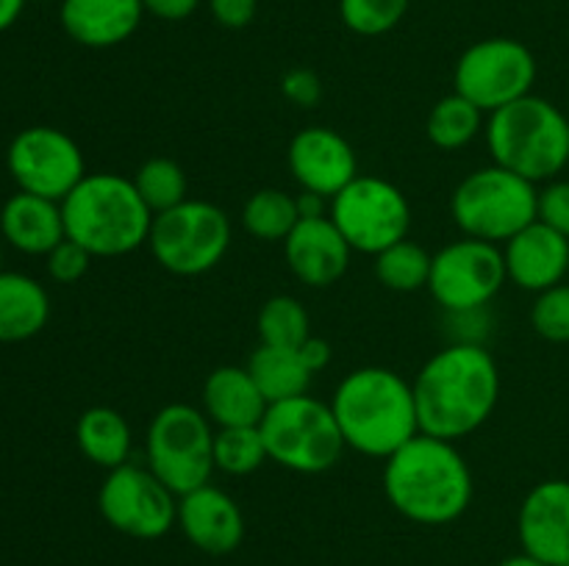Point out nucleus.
<instances>
[{
	"instance_id": "obj_10",
	"label": "nucleus",
	"mask_w": 569,
	"mask_h": 566,
	"mask_svg": "<svg viewBox=\"0 0 569 566\" xmlns=\"http://www.w3.org/2000/svg\"><path fill=\"white\" fill-rule=\"evenodd\" d=\"M537 59L520 39L489 37L470 44L453 70V92L472 100L483 114L531 94Z\"/></svg>"
},
{
	"instance_id": "obj_43",
	"label": "nucleus",
	"mask_w": 569,
	"mask_h": 566,
	"mask_svg": "<svg viewBox=\"0 0 569 566\" xmlns=\"http://www.w3.org/2000/svg\"><path fill=\"white\" fill-rule=\"evenodd\" d=\"M0 261H3V253H0ZM0 272H3V270H0Z\"/></svg>"
},
{
	"instance_id": "obj_12",
	"label": "nucleus",
	"mask_w": 569,
	"mask_h": 566,
	"mask_svg": "<svg viewBox=\"0 0 569 566\" xmlns=\"http://www.w3.org/2000/svg\"><path fill=\"white\" fill-rule=\"evenodd\" d=\"M509 281L503 247L483 239H456L431 259L428 292L448 314L487 309Z\"/></svg>"
},
{
	"instance_id": "obj_28",
	"label": "nucleus",
	"mask_w": 569,
	"mask_h": 566,
	"mask_svg": "<svg viewBox=\"0 0 569 566\" xmlns=\"http://www.w3.org/2000/svg\"><path fill=\"white\" fill-rule=\"evenodd\" d=\"M372 259H376V277L389 292L409 294L428 286L433 255L417 242H411V239H400V242L389 244L387 250H381Z\"/></svg>"
},
{
	"instance_id": "obj_34",
	"label": "nucleus",
	"mask_w": 569,
	"mask_h": 566,
	"mask_svg": "<svg viewBox=\"0 0 569 566\" xmlns=\"http://www.w3.org/2000/svg\"><path fill=\"white\" fill-rule=\"evenodd\" d=\"M92 259L94 255L87 247H81L72 239H64L44 255V266H48V275L56 283H78L89 272Z\"/></svg>"
},
{
	"instance_id": "obj_13",
	"label": "nucleus",
	"mask_w": 569,
	"mask_h": 566,
	"mask_svg": "<svg viewBox=\"0 0 569 566\" xmlns=\"http://www.w3.org/2000/svg\"><path fill=\"white\" fill-rule=\"evenodd\" d=\"M98 511L106 525L122 536L153 542L178 525V497L148 469V464H122L103 477Z\"/></svg>"
},
{
	"instance_id": "obj_8",
	"label": "nucleus",
	"mask_w": 569,
	"mask_h": 566,
	"mask_svg": "<svg viewBox=\"0 0 569 566\" xmlns=\"http://www.w3.org/2000/svg\"><path fill=\"white\" fill-rule=\"evenodd\" d=\"M214 433L203 408L170 403L159 408L144 433V464L176 497L211 483L214 466Z\"/></svg>"
},
{
	"instance_id": "obj_24",
	"label": "nucleus",
	"mask_w": 569,
	"mask_h": 566,
	"mask_svg": "<svg viewBox=\"0 0 569 566\" xmlns=\"http://www.w3.org/2000/svg\"><path fill=\"white\" fill-rule=\"evenodd\" d=\"M76 444L83 458L111 472L131 458L133 433L120 411L109 408V405H92L78 416Z\"/></svg>"
},
{
	"instance_id": "obj_4",
	"label": "nucleus",
	"mask_w": 569,
	"mask_h": 566,
	"mask_svg": "<svg viewBox=\"0 0 569 566\" xmlns=\"http://www.w3.org/2000/svg\"><path fill=\"white\" fill-rule=\"evenodd\" d=\"M67 239L94 259H117L148 244L153 214L131 178L120 172H87L61 200Z\"/></svg>"
},
{
	"instance_id": "obj_18",
	"label": "nucleus",
	"mask_w": 569,
	"mask_h": 566,
	"mask_svg": "<svg viewBox=\"0 0 569 566\" xmlns=\"http://www.w3.org/2000/svg\"><path fill=\"white\" fill-rule=\"evenodd\" d=\"M287 266L300 283L311 289L333 286L348 272L353 247L339 233L331 216H309L283 239Z\"/></svg>"
},
{
	"instance_id": "obj_2",
	"label": "nucleus",
	"mask_w": 569,
	"mask_h": 566,
	"mask_svg": "<svg viewBox=\"0 0 569 566\" xmlns=\"http://www.w3.org/2000/svg\"><path fill=\"white\" fill-rule=\"evenodd\" d=\"M472 492L470 464L448 438L417 433L383 461V494L415 525H450L467 514Z\"/></svg>"
},
{
	"instance_id": "obj_20",
	"label": "nucleus",
	"mask_w": 569,
	"mask_h": 566,
	"mask_svg": "<svg viewBox=\"0 0 569 566\" xmlns=\"http://www.w3.org/2000/svg\"><path fill=\"white\" fill-rule=\"evenodd\" d=\"M142 0H61L59 20L67 37L83 48H114L137 33Z\"/></svg>"
},
{
	"instance_id": "obj_44",
	"label": "nucleus",
	"mask_w": 569,
	"mask_h": 566,
	"mask_svg": "<svg viewBox=\"0 0 569 566\" xmlns=\"http://www.w3.org/2000/svg\"><path fill=\"white\" fill-rule=\"evenodd\" d=\"M565 566H569V564H565Z\"/></svg>"
},
{
	"instance_id": "obj_9",
	"label": "nucleus",
	"mask_w": 569,
	"mask_h": 566,
	"mask_svg": "<svg viewBox=\"0 0 569 566\" xmlns=\"http://www.w3.org/2000/svg\"><path fill=\"white\" fill-rule=\"evenodd\" d=\"M233 228L226 211L209 200H183L153 216L148 247L161 270L181 277L211 272L231 247Z\"/></svg>"
},
{
	"instance_id": "obj_7",
	"label": "nucleus",
	"mask_w": 569,
	"mask_h": 566,
	"mask_svg": "<svg viewBox=\"0 0 569 566\" xmlns=\"http://www.w3.org/2000/svg\"><path fill=\"white\" fill-rule=\"evenodd\" d=\"M539 189L506 166L472 170L450 198V216L470 239L506 244L511 236L537 222Z\"/></svg>"
},
{
	"instance_id": "obj_35",
	"label": "nucleus",
	"mask_w": 569,
	"mask_h": 566,
	"mask_svg": "<svg viewBox=\"0 0 569 566\" xmlns=\"http://www.w3.org/2000/svg\"><path fill=\"white\" fill-rule=\"evenodd\" d=\"M537 220L569 239V181H556L553 178L548 186L539 189Z\"/></svg>"
},
{
	"instance_id": "obj_41",
	"label": "nucleus",
	"mask_w": 569,
	"mask_h": 566,
	"mask_svg": "<svg viewBox=\"0 0 569 566\" xmlns=\"http://www.w3.org/2000/svg\"><path fill=\"white\" fill-rule=\"evenodd\" d=\"M26 0H0V33L9 31L17 20H20Z\"/></svg>"
},
{
	"instance_id": "obj_36",
	"label": "nucleus",
	"mask_w": 569,
	"mask_h": 566,
	"mask_svg": "<svg viewBox=\"0 0 569 566\" xmlns=\"http://www.w3.org/2000/svg\"><path fill=\"white\" fill-rule=\"evenodd\" d=\"M281 92L289 103L300 105V109H311V105L320 103L322 81L317 78V72L306 70V67H295L281 78Z\"/></svg>"
},
{
	"instance_id": "obj_5",
	"label": "nucleus",
	"mask_w": 569,
	"mask_h": 566,
	"mask_svg": "<svg viewBox=\"0 0 569 566\" xmlns=\"http://www.w3.org/2000/svg\"><path fill=\"white\" fill-rule=\"evenodd\" d=\"M487 144L498 166L531 183L553 181L569 164V120L531 92L487 117Z\"/></svg>"
},
{
	"instance_id": "obj_23",
	"label": "nucleus",
	"mask_w": 569,
	"mask_h": 566,
	"mask_svg": "<svg viewBox=\"0 0 569 566\" xmlns=\"http://www.w3.org/2000/svg\"><path fill=\"white\" fill-rule=\"evenodd\" d=\"M50 320L48 289L26 272H0V342L33 338Z\"/></svg>"
},
{
	"instance_id": "obj_6",
	"label": "nucleus",
	"mask_w": 569,
	"mask_h": 566,
	"mask_svg": "<svg viewBox=\"0 0 569 566\" xmlns=\"http://www.w3.org/2000/svg\"><path fill=\"white\" fill-rule=\"evenodd\" d=\"M259 431L267 458L298 475H322L337 466L348 449L331 403H322L309 392L267 405Z\"/></svg>"
},
{
	"instance_id": "obj_19",
	"label": "nucleus",
	"mask_w": 569,
	"mask_h": 566,
	"mask_svg": "<svg viewBox=\"0 0 569 566\" xmlns=\"http://www.w3.org/2000/svg\"><path fill=\"white\" fill-rule=\"evenodd\" d=\"M503 261L515 286L539 294L569 275V239L537 220L503 244Z\"/></svg>"
},
{
	"instance_id": "obj_33",
	"label": "nucleus",
	"mask_w": 569,
	"mask_h": 566,
	"mask_svg": "<svg viewBox=\"0 0 569 566\" xmlns=\"http://www.w3.org/2000/svg\"><path fill=\"white\" fill-rule=\"evenodd\" d=\"M531 325L542 338L569 344V283H556L537 294L531 305Z\"/></svg>"
},
{
	"instance_id": "obj_39",
	"label": "nucleus",
	"mask_w": 569,
	"mask_h": 566,
	"mask_svg": "<svg viewBox=\"0 0 569 566\" xmlns=\"http://www.w3.org/2000/svg\"><path fill=\"white\" fill-rule=\"evenodd\" d=\"M298 353H300V358H303V364L311 370V375H317V372H322L328 364H331L333 350L326 338L309 336L303 344H300Z\"/></svg>"
},
{
	"instance_id": "obj_3",
	"label": "nucleus",
	"mask_w": 569,
	"mask_h": 566,
	"mask_svg": "<svg viewBox=\"0 0 569 566\" xmlns=\"http://www.w3.org/2000/svg\"><path fill=\"white\" fill-rule=\"evenodd\" d=\"M331 411L345 447L387 461L420 433L415 386L389 366H361L339 381Z\"/></svg>"
},
{
	"instance_id": "obj_22",
	"label": "nucleus",
	"mask_w": 569,
	"mask_h": 566,
	"mask_svg": "<svg viewBox=\"0 0 569 566\" xmlns=\"http://www.w3.org/2000/svg\"><path fill=\"white\" fill-rule=\"evenodd\" d=\"M267 411L264 394L248 366L226 364L209 372L203 383V414L214 427H253Z\"/></svg>"
},
{
	"instance_id": "obj_1",
	"label": "nucleus",
	"mask_w": 569,
	"mask_h": 566,
	"mask_svg": "<svg viewBox=\"0 0 569 566\" xmlns=\"http://www.w3.org/2000/svg\"><path fill=\"white\" fill-rule=\"evenodd\" d=\"M411 386L420 433L459 442L487 425L498 405V361L483 344L453 342L422 364Z\"/></svg>"
},
{
	"instance_id": "obj_25",
	"label": "nucleus",
	"mask_w": 569,
	"mask_h": 566,
	"mask_svg": "<svg viewBox=\"0 0 569 566\" xmlns=\"http://www.w3.org/2000/svg\"><path fill=\"white\" fill-rule=\"evenodd\" d=\"M248 372L256 386H259V392L264 394L267 405L306 394L311 386V377H315L309 366L303 364L298 350L272 347V344H259L250 353Z\"/></svg>"
},
{
	"instance_id": "obj_21",
	"label": "nucleus",
	"mask_w": 569,
	"mask_h": 566,
	"mask_svg": "<svg viewBox=\"0 0 569 566\" xmlns=\"http://www.w3.org/2000/svg\"><path fill=\"white\" fill-rule=\"evenodd\" d=\"M0 236L26 255H48L64 242V214L59 200L17 192L0 209Z\"/></svg>"
},
{
	"instance_id": "obj_11",
	"label": "nucleus",
	"mask_w": 569,
	"mask_h": 566,
	"mask_svg": "<svg viewBox=\"0 0 569 566\" xmlns=\"http://www.w3.org/2000/svg\"><path fill=\"white\" fill-rule=\"evenodd\" d=\"M328 216L353 253L378 255L389 244L409 239L411 205L387 178L359 175L331 200Z\"/></svg>"
},
{
	"instance_id": "obj_16",
	"label": "nucleus",
	"mask_w": 569,
	"mask_h": 566,
	"mask_svg": "<svg viewBox=\"0 0 569 566\" xmlns=\"http://www.w3.org/2000/svg\"><path fill=\"white\" fill-rule=\"evenodd\" d=\"M522 553L548 566L569 564V481H542L526 494L517 514Z\"/></svg>"
},
{
	"instance_id": "obj_37",
	"label": "nucleus",
	"mask_w": 569,
	"mask_h": 566,
	"mask_svg": "<svg viewBox=\"0 0 569 566\" xmlns=\"http://www.w3.org/2000/svg\"><path fill=\"white\" fill-rule=\"evenodd\" d=\"M209 11L222 28H248L259 14V0H209Z\"/></svg>"
},
{
	"instance_id": "obj_30",
	"label": "nucleus",
	"mask_w": 569,
	"mask_h": 566,
	"mask_svg": "<svg viewBox=\"0 0 569 566\" xmlns=\"http://www.w3.org/2000/svg\"><path fill=\"white\" fill-rule=\"evenodd\" d=\"M256 331H259L261 344L298 350L311 336L309 311L292 294H276L259 309Z\"/></svg>"
},
{
	"instance_id": "obj_14",
	"label": "nucleus",
	"mask_w": 569,
	"mask_h": 566,
	"mask_svg": "<svg viewBox=\"0 0 569 566\" xmlns=\"http://www.w3.org/2000/svg\"><path fill=\"white\" fill-rule=\"evenodd\" d=\"M6 166L20 192L59 203L87 175V161L78 142L53 125L22 128L6 150Z\"/></svg>"
},
{
	"instance_id": "obj_42",
	"label": "nucleus",
	"mask_w": 569,
	"mask_h": 566,
	"mask_svg": "<svg viewBox=\"0 0 569 566\" xmlns=\"http://www.w3.org/2000/svg\"><path fill=\"white\" fill-rule=\"evenodd\" d=\"M498 566H548V564L539 558H533V555H528V553H517V555H509L506 560H500Z\"/></svg>"
},
{
	"instance_id": "obj_40",
	"label": "nucleus",
	"mask_w": 569,
	"mask_h": 566,
	"mask_svg": "<svg viewBox=\"0 0 569 566\" xmlns=\"http://www.w3.org/2000/svg\"><path fill=\"white\" fill-rule=\"evenodd\" d=\"M295 200H298L300 220H309V216H326L328 211H331V200L322 198V194L303 192V189H300V194Z\"/></svg>"
},
{
	"instance_id": "obj_15",
	"label": "nucleus",
	"mask_w": 569,
	"mask_h": 566,
	"mask_svg": "<svg viewBox=\"0 0 569 566\" xmlns=\"http://www.w3.org/2000/svg\"><path fill=\"white\" fill-rule=\"evenodd\" d=\"M287 164L303 192L333 200L353 178H359V159L348 139L326 125H309L289 142Z\"/></svg>"
},
{
	"instance_id": "obj_38",
	"label": "nucleus",
	"mask_w": 569,
	"mask_h": 566,
	"mask_svg": "<svg viewBox=\"0 0 569 566\" xmlns=\"http://www.w3.org/2000/svg\"><path fill=\"white\" fill-rule=\"evenodd\" d=\"M144 14H153L164 22H181L198 11L200 0H142Z\"/></svg>"
},
{
	"instance_id": "obj_29",
	"label": "nucleus",
	"mask_w": 569,
	"mask_h": 566,
	"mask_svg": "<svg viewBox=\"0 0 569 566\" xmlns=\"http://www.w3.org/2000/svg\"><path fill=\"white\" fill-rule=\"evenodd\" d=\"M131 181L153 216L161 214V211L176 209L183 200H189L187 172H183V166L178 161L167 159V155H156V159L144 161L133 172Z\"/></svg>"
},
{
	"instance_id": "obj_17",
	"label": "nucleus",
	"mask_w": 569,
	"mask_h": 566,
	"mask_svg": "<svg viewBox=\"0 0 569 566\" xmlns=\"http://www.w3.org/2000/svg\"><path fill=\"white\" fill-rule=\"evenodd\" d=\"M178 527L187 542L206 555H228L244 542L242 508L214 483L178 497Z\"/></svg>"
},
{
	"instance_id": "obj_27",
	"label": "nucleus",
	"mask_w": 569,
	"mask_h": 566,
	"mask_svg": "<svg viewBox=\"0 0 569 566\" xmlns=\"http://www.w3.org/2000/svg\"><path fill=\"white\" fill-rule=\"evenodd\" d=\"M298 222V200L276 186L253 192L242 209L244 231L261 242H283Z\"/></svg>"
},
{
	"instance_id": "obj_32",
	"label": "nucleus",
	"mask_w": 569,
	"mask_h": 566,
	"mask_svg": "<svg viewBox=\"0 0 569 566\" xmlns=\"http://www.w3.org/2000/svg\"><path fill=\"white\" fill-rule=\"evenodd\" d=\"M411 0H339V17L345 28L359 37H383L409 11Z\"/></svg>"
},
{
	"instance_id": "obj_31",
	"label": "nucleus",
	"mask_w": 569,
	"mask_h": 566,
	"mask_svg": "<svg viewBox=\"0 0 569 566\" xmlns=\"http://www.w3.org/2000/svg\"><path fill=\"white\" fill-rule=\"evenodd\" d=\"M267 458L264 438L259 425L253 427H217L214 433V466L226 475H253Z\"/></svg>"
},
{
	"instance_id": "obj_26",
	"label": "nucleus",
	"mask_w": 569,
	"mask_h": 566,
	"mask_svg": "<svg viewBox=\"0 0 569 566\" xmlns=\"http://www.w3.org/2000/svg\"><path fill=\"white\" fill-rule=\"evenodd\" d=\"M483 117L487 114L472 100L461 98L459 92L448 94V98L437 100L431 114H428V142L445 153L467 148L483 131Z\"/></svg>"
}]
</instances>
